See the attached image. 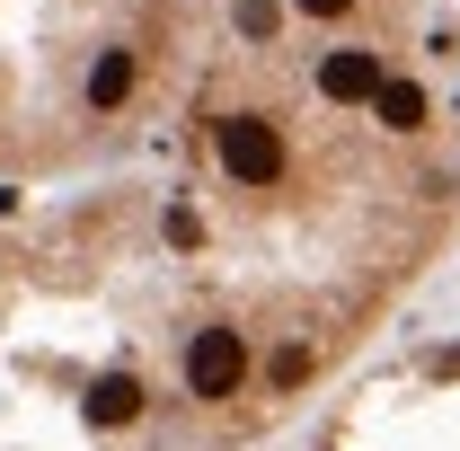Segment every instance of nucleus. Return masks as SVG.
Here are the masks:
<instances>
[{
  "mask_svg": "<svg viewBox=\"0 0 460 451\" xmlns=\"http://www.w3.org/2000/svg\"><path fill=\"white\" fill-rule=\"evenodd\" d=\"M275 9H284L292 27L328 36L319 62L407 89V62H434V54H443L460 0H275ZM407 98H416V89H407Z\"/></svg>",
  "mask_w": 460,
  "mask_h": 451,
  "instance_id": "1",
  "label": "nucleus"
}]
</instances>
